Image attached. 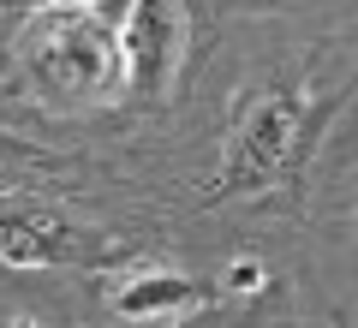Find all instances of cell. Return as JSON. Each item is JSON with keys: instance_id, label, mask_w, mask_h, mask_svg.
I'll use <instances>...</instances> for the list:
<instances>
[{"instance_id": "6da1fadb", "label": "cell", "mask_w": 358, "mask_h": 328, "mask_svg": "<svg viewBox=\"0 0 358 328\" xmlns=\"http://www.w3.org/2000/svg\"><path fill=\"white\" fill-rule=\"evenodd\" d=\"M18 60L42 96L102 101L120 90V18H108L96 0L36 6L18 30Z\"/></svg>"}, {"instance_id": "7a4b0ae2", "label": "cell", "mask_w": 358, "mask_h": 328, "mask_svg": "<svg viewBox=\"0 0 358 328\" xmlns=\"http://www.w3.org/2000/svg\"><path fill=\"white\" fill-rule=\"evenodd\" d=\"M310 108L299 90H257L239 101V120L227 131V155H221V173L209 179V203L221 197H251L268 191L275 179L293 173V162L310 143Z\"/></svg>"}, {"instance_id": "3957f363", "label": "cell", "mask_w": 358, "mask_h": 328, "mask_svg": "<svg viewBox=\"0 0 358 328\" xmlns=\"http://www.w3.org/2000/svg\"><path fill=\"white\" fill-rule=\"evenodd\" d=\"M126 257L114 233L36 197H0V263L13 269H108Z\"/></svg>"}, {"instance_id": "277c9868", "label": "cell", "mask_w": 358, "mask_h": 328, "mask_svg": "<svg viewBox=\"0 0 358 328\" xmlns=\"http://www.w3.org/2000/svg\"><path fill=\"white\" fill-rule=\"evenodd\" d=\"M185 60V6L179 0H131L120 18V90L131 101H162Z\"/></svg>"}, {"instance_id": "5b68a950", "label": "cell", "mask_w": 358, "mask_h": 328, "mask_svg": "<svg viewBox=\"0 0 358 328\" xmlns=\"http://www.w3.org/2000/svg\"><path fill=\"white\" fill-rule=\"evenodd\" d=\"M203 299L192 275H179V269H131V275L114 280V311L120 316H155V311H192Z\"/></svg>"}, {"instance_id": "8992f818", "label": "cell", "mask_w": 358, "mask_h": 328, "mask_svg": "<svg viewBox=\"0 0 358 328\" xmlns=\"http://www.w3.org/2000/svg\"><path fill=\"white\" fill-rule=\"evenodd\" d=\"M251 287H263V263H233L227 269V292H251Z\"/></svg>"}, {"instance_id": "52a82bcc", "label": "cell", "mask_w": 358, "mask_h": 328, "mask_svg": "<svg viewBox=\"0 0 358 328\" xmlns=\"http://www.w3.org/2000/svg\"><path fill=\"white\" fill-rule=\"evenodd\" d=\"M0 155H36V150H30V143L18 138L13 126H0Z\"/></svg>"}, {"instance_id": "ba28073f", "label": "cell", "mask_w": 358, "mask_h": 328, "mask_svg": "<svg viewBox=\"0 0 358 328\" xmlns=\"http://www.w3.org/2000/svg\"><path fill=\"white\" fill-rule=\"evenodd\" d=\"M179 328H221V316H215V311H197V304H192V311L179 316Z\"/></svg>"}]
</instances>
